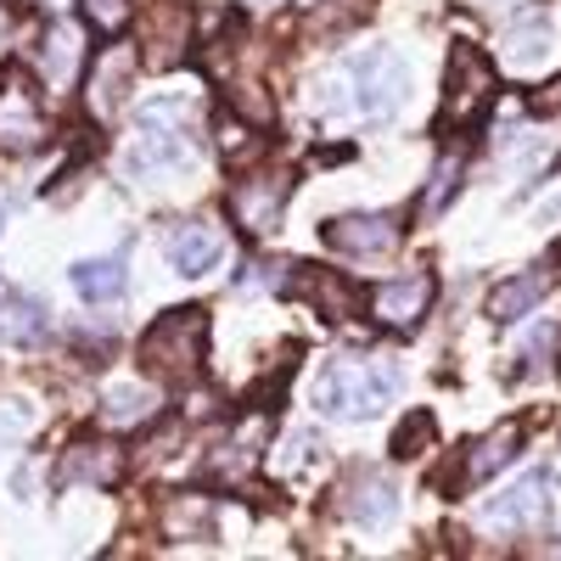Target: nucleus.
<instances>
[{
  "mask_svg": "<svg viewBox=\"0 0 561 561\" xmlns=\"http://www.w3.org/2000/svg\"><path fill=\"white\" fill-rule=\"evenodd\" d=\"M203 359H208V309L197 304L158 314L140 337V370L158 382H197Z\"/></svg>",
  "mask_w": 561,
  "mask_h": 561,
  "instance_id": "f257e3e1",
  "label": "nucleus"
},
{
  "mask_svg": "<svg viewBox=\"0 0 561 561\" xmlns=\"http://www.w3.org/2000/svg\"><path fill=\"white\" fill-rule=\"evenodd\" d=\"M494 96H500V73L494 62L478 51V45H466L455 39L449 45V68H444V135H466V129H478L489 113H494Z\"/></svg>",
  "mask_w": 561,
  "mask_h": 561,
  "instance_id": "f03ea898",
  "label": "nucleus"
},
{
  "mask_svg": "<svg viewBox=\"0 0 561 561\" xmlns=\"http://www.w3.org/2000/svg\"><path fill=\"white\" fill-rule=\"evenodd\" d=\"M388 399H393V370L370 365V359H337V365H325L320 382H314V404L325 415H343V421L377 415Z\"/></svg>",
  "mask_w": 561,
  "mask_h": 561,
  "instance_id": "7ed1b4c3",
  "label": "nucleus"
},
{
  "mask_svg": "<svg viewBox=\"0 0 561 561\" xmlns=\"http://www.w3.org/2000/svg\"><path fill=\"white\" fill-rule=\"evenodd\" d=\"M343 84H348V102L365 118H388L404 96H410V68L393 45H365L343 62Z\"/></svg>",
  "mask_w": 561,
  "mask_h": 561,
  "instance_id": "20e7f679",
  "label": "nucleus"
},
{
  "mask_svg": "<svg viewBox=\"0 0 561 561\" xmlns=\"http://www.w3.org/2000/svg\"><path fill=\"white\" fill-rule=\"evenodd\" d=\"M124 163H129V174H163V169L192 163V135H185V118L174 102H152L140 113Z\"/></svg>",
  "mask_w": 561,
  "mask_h": 561,
  "instance_id": "39448f33",
  "label": "nucleus"
},
{
  "mask_svg": "<svg viewBox=\"0 0 561 561\" xmlns=\"http://www.w3.org/2000/svg\"><path fill=\"white\" fill-rule=\"evenodd\" d=\"M287 197H293V180L280 169H264V174H242L237 185H230L225 208H230V219H237V230H248V237H270V230H280Z\"/></svg>",
  "mask_w": 561,
  "mask_h": 561,
  "instance_id": "423d86ee",
  "label": "nucleus"
},
{
  "mask_svg": "<svg viewBox=\"0 0 561 561\" xmlns=\"http://www.w3.org/2000/svg\"><path fill=\"white\" fill-rule=\"evenodd\" d=\"M45 140V113H39V90L28 73L0 79V152H34Z\"/></svg>",
  "mask_w": 561,
  "mask_h": 561,
  "instance_id": "0eeeda50",
  "label": "nucleus"
},
{
  "mask_svg": "<svg viewBox=\"0 0 561 561\" xmlns=\"http://www.w3.org/2000/svg\"><path fill=\"white\" fill-rule=\"evenodd\" d=\"M438 298V280L427 270H410L399 280H382V287H370V314H377L388 332H415L421 320H427Z\"/></svg>",
  "mask_w": 561,
  "mask_h": 561,
  "instance_id": "6e6552de",
  "label": "nucleus"
},
{
  "mask_svg": "<svg viewBox=\"0 0 561 561\" xmlns=\"http://www.w3.org/2000/svg\"><path fill=\"white\" fill-rule=\"evenodd\" d=\"M399 242H404L399 214H337V219H325V248H337L348 259H382Z\"/></svg>",
  "mask_w": 561,
  "mask_h": 561,
  "instance_id": "1a4fd4ad",
  "label": "nucleus"
},
{
  "mask_svg": "<svg viewBox=\"0 0 561 561\" xmlns=\"http://www.w3.org/2000/svg\"><path fill=\"white\" fill-rule=\"evenodd\" d=\"M545 511H550V472L539 466V472L517 478L511 489H500V494L483 505V523L500 528V534H523V528H539Z\"/></svg>",
  "mask_w": 561,
  "mask_h": 561,
  "instance_id": "9d476101",
  "label": "nucleus"
},
{
  "mask_svg": "<svg viewBox=\"0 0 561 561\" xmlns=\"http://www.w3.org/2000/svg\"><path fill=\"white\" fill-rule=\"evenodd\" d=\"M135 68H140V51L135 45H107V51L90 62V90H84V102L96 118H113L124 102H129V90H135Z\"/></svg>",
  "mask_w": 561,
  "mask_h": 561,
  "instance_id": "9b49d317",
  "label": "nucleus"
},
{
  "mask_svg": "<svg viewBox=\"0 0 561 561\" xmlns=\"http://www.w3.org/2000/svg\"><path fill=\"white\" fill-rule=\"evenodd\" d=\"M343 505H348V517L359 523V528H388L393 517H399V483L382 472V466H354L348 472V483H343Z\"/></svg>",
  "mask_w": 561,
  "mask_h": 561,
  "instance_id": "f8f14e48",
  "label": "nucleus"
},
{
  "mask_svg": "<svg viewBox=\"0 0 561 561\" xmlns=\"http://www.w3.org/2000/svg\"><path fill=\"white\" fill-rule=\"evenodd\" d=\"M185 39H192V12H185L180 0H158V7L140 18V62L174 68L185 57Z\"/></svg>",
  "mask_w": 561,
  "mask_h": 561,
  "instance_id": "ddd939ff",
  "label": "nucleus"
},
{
  "mask_svg": "<svg viewBox=\"0 0 561 561\" xmlns=\"http://www.w3.org/2000/svg\"><path fill=\"white\" fill-rule=\"evenodd\" d=\"M264 449H270V415H264V410H248V415H237L230 438L219 444L214 472H219L225 483H242V478H253V472H259Z\"/></svg>",
  "mask_w": 561,
  "mask_h": 561,
  "instance_id": "4468645a",
  "label": "nucleus"
},
{
  "mask_svg": "<svg viewBox=\"0 0 561 561\" xmlns=\"http://www.w3.org/2000/svg\"><path fill=\"white\" fill-rule=\"evenodd\" d=\"M118 478H124V449L107 444V438H84V444H73V449L62 455V466H57V489H79V483H90V489H113Z\"/></svg>",
  "mask_w": 561,
  "mask_h": 561,
  "instance_id": "2eb2a0df",
  "label": "nucleus"
},
{
  "mask_svg": "<svg viewBox=\"0 0 561 561\" xmlns=\"http://www.w3.org/2000/svg\"><path fill=\"white\" fill-rule=\"evenodd\" d=\"M219 259H225V230L214 219H185V225L169 230V264L180 275L197 280V275L219 270Z\"/></svg>",
  "mask_w": 561,
  "mask_h": 561,
  "instance_id": "dca6fc26",
  "label": "nucleus"
},
{
  "mask_svg": "<svg viewBox=\"0 0 561 561\" xmlns=\"http://www.w3.org/2000/svg\"><path fill=\"white\" fill-rule=\"evenodd\" d=\"M550 287H556V270H523V275L500 280V287L489 293V320H494V325H511V320L534 314Z\"/></svg>",
  "mask_w": 561,
  "mask_h": 561,
  "instance_id": "f3484780",
  "label": "nucleus"
},
{
  "mask_svg": "<svg viewBox=\"0 0 561 561\" xmlns=\"http://www.w3.org/2000/svg\"><path fill=\"white\" fill-rule=\"evenodd\" d=\"M45 332H51V314H45V304L34 293L0 287V343L34 348V343H45Z\"/></svg>",
  "mask_w": 561,
  "mask_h": 561,
  "instance_id": "a211bd4d",
  "label": "nucleus"
},
{
  "mask_svg": "<svg viewBox=\"0 0 561 561\" xmlns=\"http://www.w3.org/2000/svg\"><path fill=\"white\" fill-rule=\"evenodd\" d=\"M287 287H298V293L314 304L320 320H348V314L359 309V287H354L348 275H337V270H298Z\"/></svg>",
  "mask_w": 561,
  "mask_h": 561,
  "instance_id": "6ab92c4d",
  "label": "nucleus"
},
{
  "mask_svg": "<svg viewBox=\"0 0 561 561\" xmlns=\"http://www.w3.org/2000/svg\"><path fill=\"white\" fill-rule=\"evenodd\" d=\"M158 410H163V399H158L152 382H118V388H107V399H102L96 415H102V427L129 433V427H152Z\"/></svg>",
  "mask_w": 561,
  "mask_h": 561,
  "instance_id": "aec40b11",
  "label": "nucleus"
},
{
  "mask_svg": "<svg viewBox=\"0 0 561 561\" xmlns=\"http://www.w3.org/2000/svg\"><path fill=\"white\" fill-rule=\"evenodd\" d=\"M79 68H84V28H79V23H51V34H45V45H39V73H45V84L68 90V84L79 79Z\"/></svg>",
  "mask_w": 561,
  "mask_h": 561,
  "instance_id": "412c9836",
  "label": "nucleus"
},
{
  "mask_svg": "<svg viewBox=\"0 0 561 561\" xmlns=\"http://www.w3.org/2000/svg\"><path fill=\"white\" fill-rule=\"evenodd\" d=\"M517 449H523V421L511 415V421H500L494 433H483V438L472 444V455H466V483H489L500 466L517 460Z\"/></svg>",
  "mask_w": 561,
  "mask_h": 561,
  "instance_id": "4be33fe9",
  "label": "nucleus"
},
{
  "mask_svg": "<svg viewBox=\"0 0 561 561\" xmlns=\"http://www.w3.org/2000/svg\"><path fill=\"white\" fill-rule=\"evenodd\" d=\"M124 287H129V264H124V253L73 264V293H79L84 304H113V298H124Z\"/></svg>",
  "mask_w": 561,
  "mask_h": 561,
  "instance_id": "5701e85b",
  "label": "nucleus"
},
{
  "mask_svg": "<svg viewBox=\"0 0 561 561\" xmlns=\"http://www.w3.org/2000/svg\"><path fill=\"white\" fill-rule=\"evenodd\" d=\"M545 51H550V18L528 12L523 23H511V34H505V62L511 68H534Z\"/></svg>",
  "mask_w": 561,
  "mask_h": 561,
  "instance_id": "b1692460",
  "label": "nucleus"
},
{
  "mask_svg": "<svg viewBox=\"0 0 561 561\" xmlns=\"http://www.w3.org/2000/svg\"><path fill=\"white\" fill-rule=\"evenodd\" d=\"M169 528H174V534H192V539H208V534H214V511H208V500H197V494L174 500V505H169Z\"/></svg>",
  "mask_w": 561,
  "mask_h": 561,
  "instance_id": "393cba45",
  "label": "nucleus"
},
{
  "mask_svg": "<svg viewBox=\"0 0 561 561\" xmlns=\"http://www.w3.org/2000/svg\"><path fill=\"white\" fill-rule=\"evenodd\" d=\"M370 18V0H320V12H314V28L320 34H348L354 23Z\"/></svg>",
  "mask_w": 561,
  "mask_h": 561,
  "instance_id": "a878e982",
  "label": "nucleus"
},
{
  "mask_svg": "<svg viewBox=\"0 0 561 561\" xmlns=\"http://www.w3.org/2000/svg\"><path fill=\"white\" fill-rule=\"evenodd\" d=\"M259 129V124H253ZM242 118H219V152H230L237 163H248V158H264V135H253Z\"/></svg>",
  "mask_w": 561,
  "mask_h": 561,
  "instance_id": "bb28decb",
  "label": "nucleus"
},
{
  "mask_svg": "<svg viewBox=\"0 0 561 561\" xmlns=\"http://www.w3.org/2000/svg\"><path fill=\"white\" fill-rule=\"evenodd\" d=\"M427 444H433V415L415 410L404 427L393 433V455H399V460H415V455H427Z\"/></svg>",
  "mask_w": 561,
  "mask_h": 561,
  "instance_id": "cd10ccee",
  "label": "nucleus"
},
{
  "mask_svg": "<svg viewBox=\"0 0 561 561\" xmlns=\"http://www.w3.org/2000/svg\"><path fill=\"white\" fill-rule=\"evenodd\" d=\"M460 169H466V163H460V152H455V158H444V163L433 169V185H427V214H438V208H444V203L455 197V185H460Z\"/></svg>",
  "mask_w": 561,
  "mask_h": 561,
  "instance_id": "c85d7f7f",
  "label": "nucleus"
},
{
  "mask_svg": "<svg viewBox=\"0 0 561 561\" xmlns=\"http://www.w3.org/2000/svg\"><path fill=\"white\" fill-rule=\"evenodd\" d=\"M34 433V410L23 399H0V444H18Z\"/></svg>",
  "mask_w": 561,
  "mask_h": 561,
  "instance_id": "c756f323",
  "label": "nucleus"
},
{
  "mask_svg": "<svg viewBox=\"0 0 561 561\" xmlns=\"http://www.w3.org/2000/svg\"><path fill=\"white\" fill-rule=\"evenodd\" d=\"M84 18L96 28H107V34H118L129 23V0H84Z\"/></svg>",
  "mask_w": 561,
  "mask_h": 561,
  "instance_id": "7c9ffc66",
  "label": "nucleus"
},
{
  "mask_svg": "<svg viewBox=\"0 0 561 561\" xmlns=\"http://www.w3.org/2000/svg\"><path fill=\"white\" fill-rule=\"evenodd\" d=\"M550 343H556V325H539V332L523 343V370H534V365L550 354Z\"/></svg>",
  "mask_w": 561,
  "mask_h": 561,
  "instance_id": "2f4dec72",
  "label": "nucleus"
},
{
  "mask_svg": "<svg viewBox=\"0 0 561 561\" xmlns=\"http://www.w3.org/2000/svg\"><path fill=\"white\" fill-rule=\"evenodd\" d=\"M534 113H545V118H550V113H561V79H550V84L539 90V96H534Z\"/></svg>",
  "mask_w": 561,
  "mask_h": 561,
  "instance_id": "473e14b6",
  "label": "nucleus"
},
{
  "mask_svg": "<svg viewBox=\"0 0 561 561\" xmlns=\"http://www.w3.org/2000/svg\"><path fill=\"white\" fill-rule=\"evenodd\" d=\"M0 225H7V203H0Z\"/></svg>",
  "mask_w": 561,
  "mask_h": 561,
  "instance_id": "72a5a7b5",
  "label": "nucleus"
},
{
  "mask_svg": "<svg viewBox=\"0 0 561 561\" xmlns=\"http://www.w3.org/2000/svg\"><path fill=\"white\" fill-rule=\"evenodd\" d=\"M51 7H57V0H51Z\"/></svg>",
  "mask_w": 561,
  "mask_h": 561,
  "instance_id": "f704fd0d",
  "label": "nucleus"
},
{
  "mask_svg": "<svg viewBox=\"0 0 561 561\" xmlns=\"http://www.w3.org/2000/svg\"><path fill=\"white\" fill-rule=\"evenodd\" d=\"M483 7H489V0H483Z\"/></svg>",
  "mask_w": 561,
  "mask_h": 561,
  "instance_id": "c9c22d12",
  "label": "nucleus"
},
{
  "mask_svg": "<svg viewBox=\"0 0 561 561\" xmlns=\"http://www.w3.org/2000/svg\"><path fill=\"white\" fill-rule=\"evenodd\" d=\"M0 28H7V23H0Z\"/></svg>",
  "mask_w": 561,
  "mask_h": 561,
  "instance_id": "e433bc0d",
  "label": "nucleus"
}]
</instances>
